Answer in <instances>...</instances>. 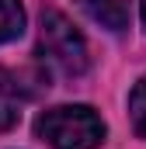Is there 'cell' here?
Listing matches in <instances>:
<instances>
[{
	"label": "cell",
	"instance_id": "1",
	"mask_svg": "<svg viewBox=\"0 0 146 149\" xmlns=\"http://www.w3.org/2000/svg\"><path fill=\"white\" fill-rule=\"evenodd\" d=\"M35 135L52 149H98L108 125L91 104H56L35 118Z\"/></svg>",
	"mask_w": 146,
	"mask_h": 149
},
{
	"label": "cell",
	"instance_id": "2",
	"mask_svg": "<svg viewBox=\"0 0 146 149\" xmlns=\"http://www.w3.org/2000/svg\"><path fill=\"white\" fill-rule=\"evenodd\" d=\"M38 56L42 63L59 76H80L87 70L91 56H87V42L73 28V21L59 10H45L42 14V28H38Z\"/></svg>",
	"mask_w": 146,
	"mask_h": 149
},
{
	"label": "cell",
	"instance_id": "3",
	"mask_svg": "<svg viewBox=\"0 0 146 149\" xmlns=\"http://www.w3.org/2000/svg\"><path fill=\"white\" fill-rule=\"evenodd\" d=\"M80 10L111 35H122L132 21V0H77Z\"/></svg>",
	"mask_w": 146,
	"mask_h": 149
},
{
	"label": "cell",
	"instance_id": "4",
	"mask_svg": "<svg viewBox=\"0 0 146 149\" xmlns=\"http://www.w3.org/2000/svg\"><path fill=\"white\" fill-rule=\"evenodd\" d=\"M21 121V90H18V80L0 70V132L14 128Z\"/></svg>",
	"mask_w": 146,
	"mask_h": 149
},
{
	"label": "cell",
	"instance_id": "5",
	"mask_svg": "<svg viewBox=\"0 0 146 149\" xmlns=\"http://www.w3.org/2000/svg\"><path fill=\"white\" fill-rule=\"evenodd\" d=\"M25 31V7L21 0H0V45L14 42Z\"/></svg>",
	"mask_w": 146,
	"mask_h": 149
},
{
	"label": "cell",
	"instance_id": "6",
	"mask_svg": "<svg viewBox=\"0 0 146 149\" xmlns=\"http://www.w3.org/2000/svg\"><path fill=\"white\" fill-rule=\"evenodd\" d=\"M129 118H132V132L146 139V76L129 90Z\"/></svg>",
	"mask_w": 146,
	"mask_h": 149
},
{
	"label": "cell",
	"instance_id": "7",
	"mask_svg": "<svg viewBox=\"0 0 146 149\" xmlns=\"http://www.w3.org/2000/svg\"><path fill=\"white\" fill-rule=\"evenodd\" d=\"M139 10H143V28H146V0H139Z\"/></svg>",
	"mask_w": 146,
	"mask_h": 149
}]
</instances>
